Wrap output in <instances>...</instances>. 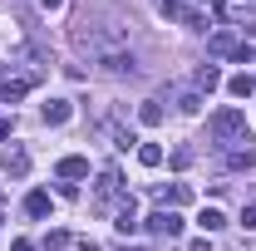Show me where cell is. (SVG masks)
<instances>
[{"label":"cell","instance_id":"24","mask_svg":"<svg viewBox=\"0 0 256 251\" xmlns=\"http://www.w3.org/2000/svg\"><path fill=\"white\" fill-rule=\"evenodd\" d=\"M242 226H246V232L256 226V202H252V207H242Z\"/></svg>","mask_w":256,"mask_h":251},{"label":"cell","instance_id":"10","mask_svg":"<svg viewBox=\"0 0 256 251\" xmlns=\"http://www.w3.org/2000/svg\"><path fill=\"white\" fill-rule=\"evenodd\" d=\"M118 182H124V178H118V168H104V172H98V182H94V192L108 202V197H118Z\"/></svg>","mask_w":256,"mask_h":251},{"label":"cell","instance_id":"26","mask_svg":"<svg viewBox=\"0 0 256 251\" xmlns=\"http://www.w3.org/2000/svg\"><path fill=\"white\" fill-rule=\"evenodd\" d=\"M40 5H44V10H60V5H64V0H40Z\"/></svg>","mask_w":256,"mask_h":251},{"label":"cell","instance_id":"9","mask_svg":"<svg viewBox=\"0 0 256 251\" xmlns=\"http://www.w3.org/2000/svg\"><path fill=\"white\" fill-rule=\"evenodd\" d=\"M5 172H10V178H25V172H30V153H25L20 143L5 148Z\"/></svg>","mask_w":256,"mask_h":251},{"label":"cell","instance_id":"6","mask_svg":"<svg viewBox=\"0 0 256 251\" xmlns=\"http://www.w3.org/2000/svg\"><path fill=\"white\" fill-rule=\"evenodd\" d=\"M60 178H64V182H79V178H89V158H79V153L60 158Z\"/></svg>","mask_w":256,"mask_h":251},{"label":"cell","instance_id":"3","mask_svg":"<svg viewBox=\"0 0 256 251\" xmlns=\"http://www.w3.org/2000/svg\"><path fill=\"white\" fill-rule=\"evenodd\" d=\"M162 15H168V20H178V25H192V30H202V15H197L192 5H182V0H162Z\"/></svg>","mask_w":256,"mask_h":251},{"label":"cell","instance_id":"20","mask_svg":"<svg viewBox=\"0 0 256 251\" xmlns=\"http://www.w3.org/2000/svg\"><path fill=\"white\" fill-rule=\"evenodd\" d=\"M138 138H133V128H114V148H133Z\"/></svg>","mask_w":256,"mask_h":251},{"label":"cell","instance_id":"5","mask_svg":"<svg viewBox=\"0 0 256 251\" xmlns=\"http://www.w3.org/2000/svg\"><path fill=\"white\" fill-rule=\"evenodd\" d=\"M69 118H74V104H69V98H50V104H44V124L50 128H64Z\"/></svg>","mask_w":256,"mask_h":251},{"label":"cell","instance_id":"2","mask_svg":"<svg viewBox=\"0 0 256 251\" xmlns=\"http://www.w3.org/2000/svg\"><path fill=\"white\" fill-rule=\"evenodd\" d=\"M148 232H153V236H182V217L162 207V212H153V217H148Z\"/></svg>","mask_w":256,"mask_h":251},{"label":"cell","instance_id":"25","mask_svg":"<svg viewBox=\"0 0 256 251\" xmlns=\"http://www.w3.org/2000/svg\"><path fill=\"white\" fill-rule=\"evenodd\" d=\"M188 251H212V246H207V236H202V242H192V246Z\"/></svg>","mask_w":256,"mask_h":251},{"label":"cell","instance_id":"13","mask_svg":"<svg viewBox=\"0 0 256 251\" xmlns=\"http://www.w3.org/2000/svg\"><path fill=\"white\" fill-rule=\"evenodd\" d=\"M25 89H30V79H5V84H0V104H15V98H25Z\"/></svg>","mask_w":256,"mask_h":251},{"label":"cell","instance_id":"7","mask_svg":"<svg viewBox=\"0 0 256 251\" xmlns=\"http://www.w3.org/2000/svg\"><path fill=\"white\" fill-rule=\"evenodd\" d=\"M226 168H236V172H252V168H256V148H252V143H236V148L226 153Z\"/></svg>","mask_w":256,"mask_h":251},{"label":"cell","instance_id":"23","mask_svg":"<svg viewBox=\"0 0 256 251\" xmlns=\"http://www.w3.org/2000/svg\"><path fill=\"white\" fill-rule=\"evenodd\" d=\"M202 108V94H182V114H197Z\"/></svg>","mask_w":256,"mask_h":251},{"label":"cell","instance_id":"4","mask_svg":"<svg viewBox=\"0 0 256 251\" xmlns=\"http://www.w3.org/2000/svg\"><path fill=\"white\" fill-rule=\"evenodd\" d=\"M98 69H108V74H133L138 64H133L128 50H108V54H98Z\"/></svg>","mask_w":256,"mask_h":251},{"label":"cell","instance_id":"27","mask_svg":"<svg viewBox=\"0 0 256 251\" xmlns=\"http://www.w3.org/2000/svg\"><path fill=\"white\" fill-rule=\"evenodd\" d=\"M252 34H256V25H252Z\"/></svg>","mask_w":256,"mask_h":251},{"label":"cell","instance_id":"1","mask_svg":"<svg viewBox=\"0 0 256 251\" xmlns=\"http://www.w3.org/2000/svg\"><path fill=\"white\" fill-rule=\"evenodd\" d=\"M212 133H217V143H252L246 114H236V108H222V114L212 118Z\"/></svg>","mask_w":256,"mask_h":251},{"label":"cell","instance_id":"16","mask_svg":"<svg viewBox=\"0 0 256 251\" xmlns=\"http://www.w3.org/2000/svg\"><path fill=\"white\" fill-rule=\"evenodd\" d=\"M162 202H172V207H188V202H192V188H188V182H172V192H162Z\"/></svg>","mask_w":256,"mask_h":251},{"label":"cell","instance_id":"28","mask_svg":"<svg viewBox=\"0 0 256 251\" xmlns=\"http://www.w3.org/2000/svg\"><path fill=\"white\" fill-rule=\"evenodd\" d=\"M143 251H148V246H143Z\"/></svg>","mask_w":256,"mask_h":251},{"label":"cell","instance_id":"22","mask_svg":"<svg viewBox=\"0 0 256 251\" xmlns=\"http://www.w3.org/2000/svg\"><path fill=\"white\" fill-rule=\"evenodd\" d=\"M10 138H15V114H10V118H0V143H10Z\"/></svg>","mask_w":256,"mask_h":251},{"label":"cell","instance_id":"8","mask_svg":"<svg viewBox=\"0 0 256 251\" xmlns=\"http://www.w3.org/2000/svg\"><path fill=\"white\" fill-rule=\"evenodd\" d=\"M114 226H118V236H138V207H133V197H128L124 207H118Z\"/></svg>","mask_w":256,"mask_h":251},{"label":"cell","instance_id":"11","mask_svg":"<svg viewBox=\"0 0 256 251\" xmlns=\"http://www.w3.org/2000/svg\"><path fill=\"white\" fill-rule=\"evenodd\" d=\"M192 84H197V94H212V89H217V84H222V69H217V64H202V69H197V79H192Z\"/></svg>","mask_w":256,"mask_h":251},{"label":"cell","instance_id":"14","mask_svg":"<svg viewBox=\"0 0 256 251\" xmlns=\"http://www.w3.org/2000/svg\"><path fill=\"white\" fill-rule=\"evenodd\" d=\"M25 212H30L34 222L50 217V192H30V197H25Z\"/></svg>","mask_w":256,"mask_h":251},{"label":"cell","instance_id":"19","mask_svg":"<svg viewBox=\"0 0 256 251\" xmlns=\"http://www.w3.org/2000/svg\"><path fill=\"white\" fill-rule=\"evenodd\" d=\"M232 50H236V40H232L226 30H217V34H212V54H232Z\"/></svg>","mask_w":256,"mask_h":251},{"label":"cell","instance_id":"12","mask_svg":"<svg viewBox=\"0 0 256 251\" xmlns=\"http://www.w3.org/2000/svg\"><path fill=\"white\" fill-rule=\"evenodd\" d=\"M197 226H202V232L212 236V232H222V226H226V217L217 212V207H202V212H197Z\"/></svg>","mask_w":256,"mask_h":251},{"label":"cell","instance_id":"18","mask_svg":"<svg viewBox=\"0 0 256 251\" xmlns=\"http://www.w3.org/2000/svg\"><path fill=\"white\" fill-rule=\"evenodd\" d=\"M138 162H143V168H158V162H162V148H158V143H143V148H138Z\"/></svg>","mask_w":256,"mask_h":251},{"label":"cell","instance_id":"17","mask_svg":"<svg viewBox=\"0 0 256 251\" xmlns=\"http://www.w3.org/2000/svg\"><path fill=\"white\" fill-rule=\"evenodd\" d=\"M138 118H143L148 128H153V124H162V104H158V98H148V104L138 108Z\"/></svg>","mask_w":256,"mask_h":251},{"label":"cell","instance_id":"15","mask_svg":"<svg viewBox=\"0 0 256 251\" xmlns=\"http://www.w3.org/2000/svg\"><path fill=\"white\" fill-rule=\"evenodd\" d=\"M226 94H232V98H246V94H256V79H252V74H236V79L226 84Z\"/></svg>","mask_w":256,"mask_h":251},{"label":"cell","instance_id":"21","mask_svg":"<svg viewBox=\"0 0 256 251\" xmlns=\"http://www.w3.org/2000/svg\"><path fill=\"white\" fill-rule=\"evenodd\" d=\"M232 60H236V64H252L256 50H252V44H236V50H232Z\"/></svg>","mask_w":256,"mask_h":251}]
</instances>
